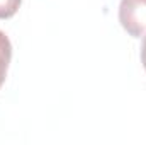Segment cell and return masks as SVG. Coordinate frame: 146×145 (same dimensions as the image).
Returning <instances> with one entry per match:
<instances>
[{"label":"cell","mask_w":146,"mask_h":145,"mask_svg":"<svg viewBox=\"0 0 146 145\" xmlns=\"http://www.w3.org/2000/svg\"><path fill=\"white\" fill-rule=\"evenodd\" d=\"M10 60H12V43L3 31H0V87L5 84Z\"/></svg>","instance_id":"2"},{"label":"cell","mask_w":146,"mask_h":145,"mask_svg":"<svg viewBox=\"0 0 146 145\" xmlns=\"http://www.w3.org/2000/svg\"><path fill=\"white\" fill-rule=\"evenodd\" d=\"M119 22L133 38L146 34V0H121Z\"/></svg>","instance_id":"1"},{"label":"cell","mask_w":146,"mask_h":145,"mask_svg":"<svg viewBox=\"0 0 146 145\" xmlns=\"http://www.w3.org/2000/svg\"><path fill=\"white\" fill-rule=\"evenodd\" d=\"M139 56H141V63H143V67H145V70H146V34H145L143 43H141V53H139Z\"/></svg>","instance_id":"4"},{"label":"cell","mask_w":146,"mask_h":145,"mask_svg":"<svg viewBox=\"0 0 146 145\" xmlns=\"http://www.w3.org/2000/svg\"><path fill=\"white\" fill-rule=\"evenodd\" d=\"M22 0H0V19H10L21 9Z\"/></svg>","instance_id":"3"}]
</instances>
